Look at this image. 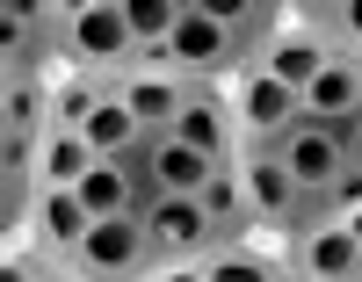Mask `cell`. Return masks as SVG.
Here are the masks:
<instances>
[{"mask_svg":"<svg viewBox=\"0 0 362 282\" xmlns=\"http://www.w3.org/2000/svg\"><path fill=\"white\" fill-rule=\"evenodd\" d=\"M355 210H362V167L348 160L334 174V188H326V217H355Z\"/></svg>","mask_w":362,"mask_h":282,"instance_id":"obj_25","label":"cell"},{"mask_svg":"<svg viewBox=\"0 0 362 282\" xmlns=\"http://www.w3.org/2000/svg\"><path fill=\"white\" fill-rule=\"evenodd\" d=\"M239 181H247V203H254L261 239H290L297 225H305V188L276 167V152H247V160H239Z\"/></svg>","mask_w":362,"mask_h":282,"instance_id":"obj_9","label":"cell"},{"mask_svg":"<svg viewBox=\"0 0 362 282\" xmlns=\"http://www.w3.org/2000/svg\"><path fill=\"white\" fill-rule=\"evenodd\" d=\"M232 29H239V44H247V58L261 66L268 44L290 29V8H283V0H247V8H232Z\"/></svg>","mask_w":362,"mask_h":282,"instance_id":"obj_22","label":"cell"},{"mask_svg":"<svg viewBox=\"0 0 362 282\" xmlns=\"http://www.w3.org/2000/svg\"><path fill=\"white\" fill-rule=\"evenodd\" d=\"M203 282H290L283 268V246H261V239H239V246H218L210 261H196Z\"/></svg>","mask_w":362,"mask_h":282,"instance_id":"obj_17","label":"cell"},{"mask_svg":"<svg viewBox=\"0 0 362 282\" xmlns=\"http://www.w3.org/2000/svg\"><path fill=\"white\" fill-rule=\"evenodd\" d=\"M138 138H145V131H138V116H131L124 102H102L95 123H87V145H95V160H124Z\"/></svg>","mask_w":362,"mask_h":282,"instance_id":"obj_23","label":"cell"},{"mask_svg":"<svg viewBox=\"0 0 362 282\" xmlns=\"http://www.w3.org/2000/svg\"><path fill=\"white\" fill-rule=\"evenodd\" d=\"M203 210H210V225H218V246H239V239H261L254 225V203H247V181H239V167H218L203 188Z\"/></svg>","mask_w":362,"mask_h":282,"instance_id":"obj_16","label":"cell"},{"mask_svg":"<svg viewBox=\"0 0 362 282\" xmlns=\"http://www.w3.org/2000/svg\"><path fill=\"white\" fill-rule=\"evenodd\" d=\"M73 196L87 203V217H138L145 210V196H138V174H131V160H95V174H87Z\"/></svg>","mask_w":362,"mask_h":282,"instance_id":"obj_15","label":"cell"},{"mask_svg":"<svg viewBox=\"0 0 362 282\" xmlns=\"http://www.w3.org/2000/svg\"><path fill=\"white\" fill-rule=\"evenodd\" d=\"M290 22L305 29V37H319L334 58L362 66V0H297Z\"/></svg>","mask_w":362,"mask_h":282,"instance_id":"obj_13","label":"cell"},{"mask_svg":"<svg viewBox=\"0 0 362 282\" xmlns=\"http://www.w3.org/2000/svg\"><path fill=\"white\" fill-rule=\"evenodd\" d=\"M276 246H283L290 282H348V275L362 268V246H355V232L341 225V217L297 225V232H290V239H276Z\"/></svg>","mask_w":362,"mask_h":282,"instance_id":"obj_6","label":"cell"},{"mask_svg":"<svg viewBox=\"0 0 362 282\" xmlns=\"http://www.w3.org/2000/svg\"><path fill=\"white\" fill-rule=\"evenodd\" d=\"M341 138H348V160H355V167H362V116H355V123H348V131H341Z\"/></svg>","mask_w":362,"mask_h":282,"instance_id":"obj_27","label":"cell"},{"mask_svg":"<svg viewBox=\"0 0 362 282\" xmlns=\"http://www.w3.org/2000/svg\"><path fill=\"white\" fill-rule=\"evenodd\" d=\"M51 131V80H0V138Z\"/></svg>","mask_w":362,"mask_h":282,"instance_id":"obj_19","label":"cell"},{"mask_svg":"<svg viewBox=\"0 0 362 282\" xmlns=\"http://www.w3.org/2000/svg\"><path fill=\"white\" fill-rule=\"evenodd\" d=\"M51 58H58V73H102V80H116L138 58L124 0H80V8H66V15H58Z\"/></svg>","mask_w":362,"mask_h":282,"instance_id":"obj_2","label":"cell"},{"mask_svg":"<svg viewBox=\"0 0 362 282\" xmlns=\"http://www.w3.org/2000/svg\"><path fill=\"white\" fill-rule=\"evenodd\" d=\"M326 66H334V51H326L319 37H305L297 22H290L283 37L268 44V58H261V73H276V80H283V87H297V94H305V87H312Z\"/></svg>","mask_w":362,"mask_h":282,"instance_id":"obj_18","label":"cell"},{"mask_svg":"<svg viewBox=\"0 0 362 282\" xmlns=\"http://www.w3.org/2000/svg\"><path fill=\"white\" fill-rule=\"evenodd\" d=\"M109 102H124L131 116H138V131L153 138V131H174V116L189 109V80H181L174 66H131L109 80Z\"/></svg>","mask_w":362,"mask_h":282,"instance_id":"obj_8","label":"cell"},{"mask_svg":"<svg viewBox=\"0 0 362 282\" xmlns=\"http://www.w3.org/2000/svg\"><path fill=\"white\" fill-rule=\"evenodd\" d=\"M174 138H189L203 160L239 167V116H232V87H189V109L174 116Z\"/></svg>","mask_w":362,"mask_h":282,"instance_id":"obj_10","label":"cell"},{"mask_svg":"<svg viewBox=\"0 0 362 282\" xmlns=\"http://www.w3.org/2000/svg\"><path fill=\"white\" fill-rule=\"evenodd\" d=\"M167 66L189 87H232L239 73H254V58H247V44H239V29H232V8H218V0H181V22L167 37Z\"/></svg>","mask_w":362,"mask_h":282,"instance_id":"obj_1","label":"cell"},{"mask_svg":"<svg viewBox=\"0 0 362 282\" xmlns=\"http://www.w3.org/2000/svg\"><path fill=\"white\" fill-rule=\"evenodd\" d=\"M87 174H95V145H87V131L51 123V131H44V188H80Z\"/></svg>","mask_w":362,"mask_h":282,"instance_id":"obj_21","label":"cell"},{"mask_svg":"<svg viewBox=\"0 0 362 282\" xmlns=\"http://www.w3.org/2000/svg\"><path fill=\"white\" fill-rule=\"evenodd\" d=\"M73 261L87 268V282H145V275L160 268L138 217H102V225H87V239H80Z\"/></svg>","mask_w":362,"mask_h":282,"instance_id":"obj_7","label":"cell"},{"mask_svg":"<svg viewBox=\"0 0 362 282\" xmlns=\"http://www.w3.org/2000/svg\"><path fill=\"white\" fill-rule=\"evenodd\" d=\"M102 102H109V80H102V73H51V123L87 131Z\"/></svg>","mask_w":362,"mask_h":282,"instance_id":"obj_20","label":"cell"},{"mask_svg":"<svg viewBox=\"0 0 362 282\" xmlns=\"http://www.w3.org/2000/svg\"><path fill=\"white\" fill-rule=\"evenodd\" d=\"M232 116H239V160H247V152H276L297 123H305V94L254 66V73L232 80Z\"/></svg>","mask_w":362,"mask_h":282,"instance_id":"obj_3","label":"cell"},{"mask_svg":"<svg viewBox=\"0 0 362 282\" xmlns=\"http://www.w3.org/2000/svg\"><path fill=\"white\" fill-rule=\"evenodd\" d=\"M341 225H348V232H355V246H362V210H355V217H341Z\"/></svg>","mask_w":362,"mask_h":282,"instance_id":"obj_28","label":"cell"},{"mask_svg":"<svg viewBox=\"0 0 362 282\" xmlns=\"http://www.w3.org/2000/svg\"><path fill=\"white\" fill-rule=\"evenodd\" d=\"M138 174L153 196H203L210 174H218V160H203V152L189 138H174V131H153L138 145Z\"/></svg>","mask_w":362,"mask_h":282,"instance_id":"obj_11","label":"cell"},{"mask_svg":"<svg viewBox=\"0 0 362 282\" xmlns=\"http://www.w3.org/2000/svg\"><path fill=\"white\" fill-rule=\"evenodd\" d=\"M355 116H362V66L334 58V66L305 87V123H334V131H348Z\"/></svg>","mask_w":362,"mask_h":282,"instance_id":"obj_14","label":"cell"},{"mask_svg":"<svg viewBox=\"0 0 362 282\" xmlns=\"http://www.w3.org/2000/svg\"><path fill=\"white\" fill-rule=\"evenodd\" d=\"M87 203L73 196V188H44L37 196V217H29V239L22 246H37V254H80V239H87Z\"/></svg>","mask_w":362,"mask_h":282,"instance_id":"obj_12","label":"cell"},{"mask_svg":"<svg viewBox=\"0 0 362 282\" xmlns=\"http://www.w3.org/2000/svg\"><path fill=\"white\" fill-rule=\"evenodd\" d=\"M124 15H131V44L138 51H167L174 22H181V0H124Z\"/></svg>","mask_w":362,"mask_h":282,"instance_id":"obj_24","label":"cell"},{"mask_svg":"<svg viewBox=\"0 0 362 282\" xmlns=\"http://www.w3.org/2000/svg\"><path fill=\"white\" fill-rule=\"evenodd\" d=\"M276 167L305 188V225H319L326 217V188H334V174L348 167V138L334 123H297V131L276 145Z\"/></svg>","mask_w":362,"mask_h":282,"instance_id":"obj_5","label":"cell"},{"mask_svg":"<svg viewBox=\"0 0 362 282\" xmlns=\"http://www.w3.org/2000/svg\"><path fill=\"white\" fill-rule=\"evenodd\" d=\"M348 282H362V268H355V275H348Z\"/></svg>","mask_w":362,"mask_h":282,"instance_id":"obj_29","label":"cell"},{"mask_svg":"<svg viewBox=\"0 0 362 282\" xmlns=\"http://www.w3.org/2000/svg\"><path fill=\"white\" fill-rule=\"evenodd\" d=\"M145 282H203V268H153Z\"/></svg>","mask_w":362,"mask_h":282,"instance_id":"obj_26","label":"cell"},{"mask_svg":"<svg viewBox=\"0 0 362 282\" xmlns=\"http://www.w3.org/2000/svg\"><path fill=\"white\" fill-rule=\"evenodd\" d=\"M138 225H145V246H153L160 268H196L218 254V225H210L203 196H153L138 210Z\"/></svg>","mask_w":362,"mask_h":282,"instance_id":"obj_4","label":"cell"}]
</instances>
